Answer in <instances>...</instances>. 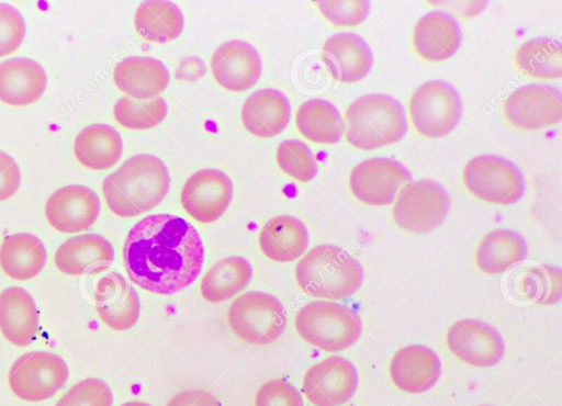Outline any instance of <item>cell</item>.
<instances>
[{
	"label": "cell",
	"instance_id": "obj_4",
	"mask_svg": "<svg viewBox=\"0 0 562 406\" xmlns=\"http://www.w3.org/2000/svg\"><path fill=\"white\" fill-rule=\"evenodd\" d=\"M347 142L361 150H373L398 142L407 132L402 103L384 93L356 99L345 112Z\"/></svg>",
	"mask_w": 562,
	"mask_h": 406
},
{
	"label": "cell",
	"instance_id": "obj_32",
	"mask_svg": "<svg viewBox=\"0 0 562 406\" xmlns=\"http://www.w3.org/2000/svg\"><path fill=\"white\" fill-rule=\"evenodd\" d=\"M252 267L244 257L234 256L215 263L203 277L200 292L210 303H221L241 292L250 282Z\"/></svg>",
	"mask_w": 562,
	"mask_h": 406
},
{
	"label": "cell",
	"instance_id": "obj_35",
	"mask_svg": "<svg viewBox=\"0 0 562 406\" xmlns=\"http://www.w3.org/2000/svg\"><path fill=\"white\" fill-rule=\"evenodd\" d=\"M168 112L165 99L156 97L150 100H137L130 97L120 98L113 108L115 121L128 129H148L161 123Z\"/></svg>",
	"mask_w": 562,
	"mask_h": 406
},
{
	"label": "cell",
	"instance_id": "obj_40",
	"mask_svg": "<svg viewBox=\"0 0 562 406\" xmlns=\"http://www.w3.org/2000/svg\"><path fill=\"white\" fill-rule=\"evenodd\" d=\"M255 406H304L299 390L282 379L266 382L257 391Z\"/></svg>",
	"mask_w": 562,
	"mask_h": 406
},
{
	"label": "cell",
	"instance_id": "obj_11",
	"mask_svg": "<svg viewBox=\"0 0 562 406\" xmlns=\"http://www.w3.org/2000/svg\"><path fill=\"white\" fill-rule=\"evenodd\" d=\"M411 180V172L400 161L375 157L353 167L349 176V188L358 201L372 206H383L391 204L398 191Z\"/></svg>",
	"mask_w": 562,
	"mask_h": 406
},
{
	"label": "cell",
	"instance_id": "obj_36",
	"mask_svg": "<svg viewBox=\"0 0 562 406\" xmlns=\"http://www.w3.org/2000/svg\"><path fill=\"white\" fill-rule=\"evenodd\" d=\"M276 158L280 169L300 182H308L317 174L315 156L302 140H283L277 148Z\"/></svg>",
	"mask_w": 562,
	"mask_h": 406
},
{
	"label": "cell",
	"instance_id": "obj_15",
	"mask_svg": "<svg viewBox=\"0 0 562 406\" xmlns=\"http://www.w3.org/2000/svg\"><path fill=\"white\" fill-rule=\"evenodd\" d=\"M446 343L459 360L479 368H488L501 361L505 343L501 334L479 319H460L448 330Z\"/></svg>",
	"mask_w": 562,
	"mask_h": 406
},
{
	"label": "cell",
	"instance_id": "obj_7",
	"mask_svg": "<svg viewBox=\"0 0 562 406\" xmlns=\"http://www.w3.org/2000/svg\"><path fill=\"white\" fill-rule=\"evenodd\" d=\"M465 189L490 204L510 205L525 192V178L510 160L496 155H479L462 171Z\"/></svg>",
	"mask_w": 562,
	"mask_h": 406
},
{
	"label": "cell",
	"instance_id": "obj_33",
	"mask_svg": "<svg viewBox=\"0 0 562 406\" xmlns=\"http://www.w3.org/2000/svg\"><path fill=\"white\" fill-rule=\"evenodd\" d=\"M137 33L155 43H167L178 38L184 26L180 8L171 1H144L134 16Z\"/></svg>",
	"mask_w": 562,
	"mask_h": 406
},
{
	"label": "cell",
	"instance_id": "obj_44",
	"mask_svg": "<svg viewBox=\"0 0 562 406\" xmlns=\"http://www.w3.org/2000/svg\"><path fill=\"white\" fill-rule=\"evenodd\" d=\"M120 406H151V405H149L145 402L132 401V402L124 403Z\"/></svg>",
	"mask_w": 562,
	"mask_h": 406
},
{
	"label": "cell",
	"instance_id": "obj_16",
	"mask_svg": "<svg viewBox=\"0 0 562 406\" xmlns=\"http://www.w3.org/2000/svg\"><path fill=\"white\" fill-rule=\"evenodd\" d=\"M99 213L98 194L80 184L56 190L45 204L47 222L53 228L65 234L87 230L94 224Z\"/></svg>",
	"mask_w": 562,
	"mask_h": 406
},
{
	"label": "cell",
	"instance_id": "obj_31",
	"mask_svg": "<svg viewBox=\"0 0 562 406\" xmlns=\"http://www.w3.org/2000/svg\"><path fill=\"white\" fill-rule=\"evenodd\" d=\"M295 125L301 135L317 144H336L345 131L340 112L324 99L303 102L296 111Z\"/></svg>",
	"mask_w": 562,
	"mask_h": 406
},
{
	"label": "cell",
	"instance_id": "obj_21",
	"mask_svg": "<svg viewBox=\"0 0 562 406\" xmlns=\"http://www.w3.org/2000/svg\"><path fill=\"white\" fill-rule=\"evenodd\" d=\"M461 44V30L457 20L443 11H430L423 15L413 31L416 54L430 63L452 57Z\"/></svg>",
	"mask_w": 562,
	"mask_h": 406
},
{
	"label": "cell",
	"instance_id": "obj_43",
	"mask_svg": "<svg viewBox=\"0 0 562 406\" xmlns=\"http://www.w3.org/2000/svg\"><path fill=\"white\" fill-rule=\"evenodd\" d=\"M205 72L206 67L204 61L200 57L190 56L179 63L175 71V78L182 81H196L202 78Z\"/></svg>",
	"mask_w": 562,
	"mask_h": 406
},
{
	"label": "cell",
	"instance_id": "obj_18",
	"mask_svg": "<svg viewBox=\"0 0 562 406\" xmlns=\"http://www.w3.org/2000/svg\"><path fill=\"white\" fill-rule=\"evenodd\" d=\"M94 302L101 320L114 330L131 329L139 318L138 293L121 273L110 272L98 281Z\"/></svg>",
	"mask_w": 562,
	"mask_h": 406
},
{
	"label": "cell",
	"instance_id": "obj_8",
	"mask_svg": "<svg viewBox=\"0 0 562 406\" xmlns=\"http://www.w3.org/2000/svg\"><path fill=\"white\" fill-rule=\"evenodd\" d=\"M408 113L419 135L438 138L456 128L461 119L462 102L452 84L443 80H430L411 95Z\"/></svg>",
	"mask_w": 562,
	"mask_h": 406
},
{
	"label": "cell",
	"instance_id": "obj_20",
	"mask_svg": "<svg viewBox=\"0 0 562 406\" xmlns=\"http://www.w3.org/2000/svg\"><path fill=\"white\" fill-rule=\"evenodd\" d=\"M389 372L401 391L411 394L426 392L438 381L441 363L437 353L423 345H408L392 357Z\"/></svg>",
	"mask_w": 562,
	"mask_h": 406
},
{
	"label": "cell",
	"instance_id": "obj_27",
	"mask_svg": "<svg viewBox=\"0 0 562 406\" xmlns=\"http://www.w3.org/2000/svg\"><path fill=\"white\" fill-rule=\"evenodd\" d=\"M308 230L299 218L280 215L268 221L259 235V246L266 257L278 262L299 259L308 246Z\"/></svg>",
	"mask_w": 562,
	"mask_h": 406
},
{
	"label": "cell",
	"instance_id": "obj_46",
	"mask_svg": "<svg viewBox=\"0 0 562 406\" xmlns=\"http://www.w3.org/2000/svg\"><path fill=\"white\" fill-rule=\"evenodd\" d=\"M347 406H352V405H347Z\"/></svg>",
	"mask_w": 562,
	"mask_h": 406
},
{
	"label": "cell",
	"instance_id": "obj_34",
	"mask_svg": "<svg viewBox=\"0 0 562 406\" xmlns=\"http://www.w3.org/2000/svg\"><path fill=\"white\" fill-rule=\"evenodd\" d=\"M515 65L521 74L538 80L562 76V46L551 37H536L524 42L515 53Z\"/></svg>",
	"mask_w": 562,
	"mask_h": 406
},
{
	"label": "cell",
	"instance_id": "obj_26",
	"mask_svg": "<svg viewBox=\"0 0 562 406\" xmlns=\"http://www.w3.org/2000/svg\"><path fill=\"white\" fill-rule=\"evenodd\" d=\"M0 330L18 347L29 346L36 338L38 313L31 294L18 286L0 293Z\"/></svg>",
	"mask_w": 562,
	"mask_h": 406
},
{
	"label": "cell",
	"instance_id": "obj_2",
	"mask_svg": "<svg viewBox=\"0 0 562 406\" xmlns=\"http://www.w3.org/2000/svg\"><path fill=\"white\" fill-rule=\"evenodd\" d=\"M169 188L167 166L149 154L128 158L102 183L108 207L120 217H134L153 210L165 199Z\"/></svg>",
	"mask_w": 562,
	"mask_h": 406
},
{
	"label": "cell",
	"instance_id": "obj_24",
	"mask_svg": "<svg viewBox=\"0 0 562 406\" xmlns=\"http://www.w3.org/2000/svg\"><path fill=\"white\" fill-rule=\"evenodd\" d=\"M113 80L127 97L150 100L167 88L170 76L161 60L154 57L131 56L115 66Z\"/></svg>",
	"mask_w": 562,
	"mask_h": 406
},
{
	"label": "cell",
	"instance_id": "obj_6",
	"mask_svg": "<svg viewBox=\"0 0 562 406\" xmlns=\"http://www.w3.org/2000/svg\"><path fill=\"white\" fill-rule=\"evenodd\" d=\"M227 320L238 338L250 345L262 346L280 338L285 329L286 315L276 296L250 291L233 301Z\"/></svg>",
	"mask_w": 562,
	"mask_h": 406
},
{
	"label": "cell",
	"instance_id": "obj_14",
	"mask_svg": "<svg viewBox=\"0 0 562 406\" xmlns=\"http://www.w3.org/2000/svg\"><path fill=\"white\" fill-rule=\"evenodd\" d=\"M358 382L356 366L340 356H331L306 371L302 390L315 406H339L353 396Z\"/></svg>",
	"mask_w": 562,
	"mask_h": 406
},
{
	"label": "cell",
	"instance_id": "obj_42",
	"mask_svg": "<svg viewBox=\"0 0 562 406\" xmlns=\"http://www.w3.org/2000/svg\"><path fill=\"white\" fill-rule=\"evenodd\" d=\"M166 406H221V404L210 392L189 390L176 394Z\"/></svg>",
	"mask_w": 562,
	"mask_h": 406
},
{
	"label": "cell",
	"instance_id": "obj_23",
	"mask_svg": "<svg viewBox=\"0 0 562 406\" xmlns=\"http://www.w3.org/2000/svg\"><path fill=\"white\" fill-rule=\"evenodd\" d=\"M291 105L286 95L273 88L250 94L241 108V122L252 135L261 138L280 134L289 124Z\"/></svg>",
	"mask_w": 562,
	"mask_h": 406
},
{
	"label": "cell",
	"instance_id": "obj_13",
	"mask_svg": "<svg viewBox=\"0 0 562 406\" xmlns=\"http://www.w3.org/2000/svg\"><path fill=\"white\" fill-rule=\"evenodd\" d=\"M233 183L222 170L202 169L189 177L180 195L183 210L196 222L217 221L233 199Z\"/></svg>",
	"mask_w": 562,
	"mask_h": 406
},
{
	"label": "cell",
	"instance_id": "obj_39",
	"mask_svg": "<svg viewBox=\"0 0 562 406\" xmlns=\"http://www.w3.org/2000/svg\"><path fill=\"white\" fill-rule=\"evenodd\" d=\"M25 22L14 7L0 3V57L15 52L25 36Z\"/></svg>",
	"mask_w": 562,
	"mask_h": 406
},
{
	"label": "cell",
	"instance_id": "obj_28",
	"mask_svg": "<svg viewBox=\"0 0 562 406\" xmlns=\"http://www.w3.org/2000/svg\"><path fill=\"white\" fill-rule=\"evenodd\" d=\"M74 151L82 166L92 170H105L120 160L123 143L114 127L97 123L79 132L74 143Z\"/></svg>",
	"mask_w": 562,
	"mask_h": 406
},
{
	"label": "cell",
	"instance_id": "obj_9",
	"mask_svg": "<svg viewBox=\"0 0 562 406\" xmlns=\"http://www.w3.org/2000/svg\"><path fill=\"white\" fill-rule=\"evenodd\" d=\"M450 198L446 189L431 180L407 183L397 195L392 215L395 224L414 234L437 228L447 217Z\"/></svg>",
	"mask_w": 562,
	"mask_h": 406
},
{
	"label": "cell",
	"instance_id": "obj_22",
	"mask_svg": "<svg viewBox=\"0 0 562 406\" xmlns=\"http://www.w3.org/2000/svg\"><path fill=\"white\" fill-rule=\"evenodd\" d=\"M114 260L111 243L98 234H82L64 241L55 253L57 269L68 275L94 274Z\"/></svg>",
	"mask_w": 562,
	"mask_h": 406
},
{
	"label": "cell",
	"instance_id": "obj_25",
	"mask_svg": "<svg viewBox=\"0 0 562 406\" xmlns=\"http://www.w3.org/2000/svg\"><path fill=\"white\" fill-rule=\"evenodd\" d=\"M47 76L35 60L16 57L0 64V101L13 106H26L44 93Z\"/></svg>",
	"mask_w": 562,
	"mask_h": 406
},
{
	"label": "cell",
	"instance_id": "obj_1",
	"mask_svg": "<svg viewBox=\"0 0 562 406\" xmlns=\"http://www.w3.org/2000/svg\"><path fill=\"white\" fill-rule=\"evenodd\" d=\"M123 261L133 283L155 294L171 295L195 281L204 247L198 230L184 218L154 214L130 229Z\"/></svg>",
	"mask_w": 562,
	"mask_h": 406
},
{
	"label": "cell",
	"instance_id": "obj_17",
	"mask_svg": "<svg viewBox=\"0 0 562 406\" xmlns=\"http://www.w3.org/2000/svg\"><path fill=\"white\" fill-rule=\"evenodd\" d=\"M261 70L262 63L257 49L240 40L222 44L211 58L214 79L229 91L240 92L250 89L259 80Z\"/></svg>",
	"mask_w": 562,
	"mask_h": 406
},
{
	"label": "cell",
	"instance_id": "obj_12",
	"mask_svg": "<svg viewBox=\"0 0 562 406\" xmlns=\"http://www.w3.org/2000/svg\"><path fill=\"white\" fill-rule=\"evenodd\" d=\"M503 113L510 125L522 131L550 127L562 117L561 92L551 86H522L505 99Z\"/></svg>",
	"mask_w": 562,
	"mask_h": 406
},
{
	"label": "cell",
	"instance_id": "obj_5",
	"mask_svg": "<svg viewBox=\"0 0 562 406\" xmlns=\"http://www.w3.org/2000/svg\"><path fill=\"white\" fill-rule=\"evenodd\" d=\"M294 324L303 340L326 352L351 347L362 331L355 311L330 301L307 303L297 312Z\"/></svg>",
	"mask_w": 562,
	"mask_h": 406
},
{
	"label": "cell",
	"instance_id": "obj_29",
	"mask_svg": "<svg viewBox=\"0 0 562 406\" xmlns=\"http://www.w3.org/2000/svg\"><path fill=\"white\" fill-rule=\"evenodd\" d=\"M528 249L524 237L506 228L487 233L475 251L477 268L488 274H499L527 258Z\"/></svg>",
	"mask_w": 562,
	"mask_h": 406
},
{
	"label": "cell",
	"instance_id": "obj_38",
	"mask_svg": "<svg viewBox=\"0 0 562 406\" xmlns=\"http://www.w3.org/2000/svg\"><path fill=\"white\" fill-rule=\"evenodd\" d=\"M319 12L334 25L353 27L362 23L370 11L369 1H316Z\"/></svg>",
	"mask_w": 562,
	"mask_h": 406
},
{
	"label": "cell",
	"instance_id": "obj_45",
	"mask_svg": "<svg viewBox=\"0 0 562 406\" xmlns=\"http://www.w3.org/2000/svg\"><path fill=\"white\" fill-rule=\"evenodd\" d=\"M479 406H491V405H479Z\"/></svg>",
	"mask_w": 562,
	"mask_h": 406
},
{
	"label": "cell",
	"instance_id": "obj_19",
	"mask_svg": "<svg viewBox=\"0 0 562 406\" xmlns=\"http://www.w3.org/2000/svg\"><path fill=\"white\" fill-rule=\"evenodd\" d=\"M322 59L331 77L342 83L362 80L373 65L369 44L360 35L350 32L330 36L322 47Z\"/></svg>",
	"mask_w": 562,
	"mask_h": 406
},
{
	"label": "cell",
	"instance_id": "obj_3",
	"mask_svg": "<svg viewBox=\"0 0 562 406\" xmlns=\"http://www.w3.org/2000/svg\"><path fill=\"white\" fill-rule=\"evenodd\" d=\"M360 262L335 245L312 248L296 264L295 278L308 295L325 300H342L352 295L363 282Z\"/></svg>",
	"mask_w": 562,
	"mask_h": 406
},
{
	"label": "cell",
	"instance_id": "obj_37",
	"mask_svg": "<svg viewBox=\"0 0 562 406\" xmlns=\"http://www.w3.org/2000/svg\"><path fill=\"white\" fill-rule=\"evenodd\" d=\"M110 386L102 380L89 377L75 384L55 406H112Z\"/></svg>",
	"mask_w": 562,
	"mask_h": 406
},
{
	"label": "cell",
	"instance_id": "obj_30",
	"mask_svg": "<svg viewBox=\"0 0 562 406\" xmlns=\"http://www.w3.org/2000/svg\"><path fill=\"white\" fill-rule=\"evenodd\" d=\"M46 259L44 244L33 234H13L0 247V267L14 280L24 281L36 277L43 270Z\"/></svg>",
	"mask_w": 562,
	"mask_h": 406
},
{
	"label": "cell",
	"instance_id": "obj_41",
	"mask_svg": "<svg viewBox=\"0 0 562 406\" xmlns=\"http://www.w3.org/2000/svg\"><path fill=\"white\" fill-rule=\"evenodd\" d=\"M21 183V173L15 160L0 151V201L15 194Z\"/></svg>",
	"mask_w": 562,
	"mask_h": 406
},
{
	"label": "cell",
	"instance_id": "obj_10",
	"mask_svg": "<svg viewBox=\"0 0 562 406\" xmlns=\"http://www.w3.org/2000/svg\"><path fill=\"white\" fill-rule=\"evenodd\" d=\"M69 375L65 360L46 351H32L11 365L8 382L13 394L26 402H42L54 396Z\"/></svg>",
	"mask_w": 562,
	"mask_h": 406
}]
</instances>
